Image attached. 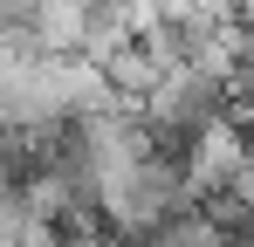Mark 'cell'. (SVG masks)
<instances>
[{
    "label": "cell",
    "instance_id": "6da1fadb",
    "mask_svg": "<svg viewBox=\"0 0 254 247\" xmlns=\"http://www.w3.org/2000/svg\"><path fill=\"white\" fill-rule=\"evenodd\" d=\"M179 158H186V179H192V199L206 206V199H220V192L248 172V158H254V124H241L234 110H227V117H213Z\"/></svg>",
    "mask_w": 254,
    "mask_h": 247
},
{
    "label": "cell",
    "instance_id": "7a4b0ae2",
    "mask_svg": "<svg viewBox=\"0 0 254 247\" xmlns=\"http://www.w3.org/2000/svg\"><path fill=\"white\" fill-rule=\"evenodd\" d=\"M137 247H234V227L213 206H186V213H172L158 234H144Z\"/></svg>",
    "mask_w": 254,
    "mask_h": 247
}]
</instances>
